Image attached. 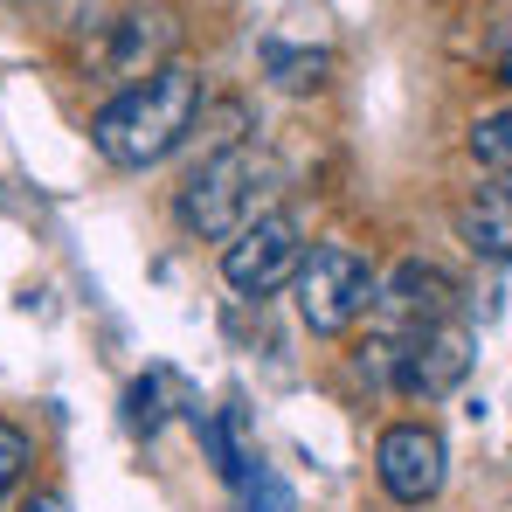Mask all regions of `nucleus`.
Wrapping results in <instances>:
<instances>
[{"mask_svg": "<svg viewBox=\"0 0 512 512\" xmlns=\"http://www.w3.org/2000/svg\"><path fill=\"white\" fill-rule=\"evenodd\" d=\"M374 478L395 506H429L450 478V443L436 423H388L374 436Z\"/></svg>", "mask_w": 512, "mask_h": 512, "instance_id": "423d86ee", "label": "nucleus"}, {"mask_svg": "<svg viewBox=\"0 0 512 512\" xmlns=\"http://www.w3.org/2000/svg\"><path fill=\"white\" fill-rule=\"evenodd\" d=\"M21 512H63V499H56V492H42L35 506H21Z\"/></svg>", "mask_w": 512, "mask_h": 512, "instance_id": "4468645a", "label": "nucleus"}, {"mask_svg": "<svg viewBox=\"0 0 512 512\" xmlns=\"http://www.w3.org/2000/svg\"><path fill=\"white\" fill-rule=\"evenodd\" d=\"M243 512H298V499H291V485H284L277 471L256 464L250 478H243Z\"/></svg>", "mask_w": 512, "mask_h": 512, "instance_id": "f8f14e48", "label": "nucleus"}, {"mask_svg": "<svg viewBox=\"0 0 512 512\" xmlns=\"http://www.w3.org/2000/svg\"><path fill=\"white\" fill-rule=\"evenodd\" d=\"M305 250H312V243H305V222H298L291 208H270V215H256L243 236L222 243V284H229L236 298H277V291L298 284Z\"/></svg>", "mask_w": 512, "mask_h": 512, "instance_id": "39448f33", "label": "nucleus"}, {"mask_svg": "<svg viewBox=\"0 0 512 512\" xmlns=\"http://www.w3.org/2000/svg\"><path fill=\"white\" fill-rule=\"evenodd\" d=\"M270 56V70H277V84L284 90H312V84H326V56H291V49H263Z\"/></svg>", "mask_w": 512, "mask_h": 512, "instance_id": "ddd939ff", "label": "nucleus"}, {"mask_svg": "<svg viewBox=\"0 0 512 512\" xmlns=\"http://www.w3.org/2000/svg\"><path fill=\"white\" fill-rule=\"evenodd\" d=\"M374 312H381V326H388L395 340H402V333H423L436 319H457V277L436 270V263H423V256H409V263H395V270L381 277Z\"/></svg>", "mask_w": 512, "mask_h": 512, "instance_id": "0eeeda50", "label": "nucleus"}, {"mask_svg": "<svg viewBox=\"0 0 512 512\" xmlns=\"http://www.w3.org/2000/svg\"><path fill=\"white\" fill-rule=\"evenodd\" d=\"M277 187H284V167L270 146L256 139H236L222 153H208L201 167L187 173V187L173 194V222L194 236V243H229L243 236L256 215L277 208Z\"/></svg>", "mask_w": 512, "mask_h": 512, "instance_id": "f03ea898", "label": "nucleus"}, {"mask_svg": "<svg viewBox=\"0 0 512 512\" xmlns=\"http://www.w3.org/2000/svg\"><path fill=\"white\" fill-rule=\"evenodd\" d=\"M28 464H35V436H28L21 423H7V416H0V499L28 478Z\"/></svg>", "mask_w": 512, "mask_h": 512, "instance_id": "9b49d317", "label": "nucleus"}, {"mask_svg": "<svg viewBox=\"0 0 512 512\" xmlns=\"http://www.w3.org/2000/svg\"><path fill=\"white\" fill-rule=\"evenodd\" d=\"M506 77H512V49H506Z\"/></svg>", "mask_w": 512, "mask_h": 512, "instance_id": "2eb2a0df", "label": "nucleus"}, {"mask_svg": "<svg viewBox=\"0 0 512 512\" xmlns=\"http://www.w3.org/2000/svg\"><path fill=\"white\" fill-rule=\"evenodd\" d=\"M201 104H208V77L194 63H167V70H153V77H139V84H125L118 97L97 104L90 146H97V160H111L125 173L160 167L173 146L194 132Z\"/></svg>", "mask_w": 512, "mask_h": 512, "instance_id": "f257e3e1", "label": "nucleus"}, {"mask_svg": "<svg viewBox=\"0 0 512 512\" xmlns=\"http://www.w3.org/2000/svg\"><path fill=\"white\" fill-rule=\"evenodd\" d=\"M471 160L478 167H492V173H512V104H499V111H485L478 125H471Z\"/></svg>", "mask_w": 512, "mask_h": 512, "instance_id": "9d476101", "label": "nucleus"}, {"mask_svg": "<svg viewBox=\"0 0 512 512\" xmlns=\"http://www.w3.org/2000/svg\"><path fill=\"white\" fill-rule=\"evenodd\" d=\"M381 374L409 395V402H443L464 388L471 360H478V333L464 319H436L423 333H402V340H381Z\"/></svg>", "mask_w": 512, "mask_h": 512, "instance_id": "20e7f679", "label": "nucleus"}, {"mask_svg": "<svg viewBox=\"0 0 512 512\" xmlns=\"http://www.w3.org/2000/svg\"><path fill=\"white\" fill-rule=\"evenodd\" d=\"M173 42H180V21L173 14H125L118 21V42L104 49V70L111 77H125V84H139V77H153V70H167L173 63Z\"/></svg>", "mask_w": 512, "mask_h": 512, "instance_id": "6e6552de", "label": "nucleus"}, {"mask_svg": "<svg viewBox=\"0 0 512 512\" xmlns=\"http://www.w3.org/2000/svg\"><path fill=\"white\" fill-rule=\"evenodd\" d=\"M374 291H381V270H374V256L353 250V243H312L305 263H298V284H291L298 319H305V333H319V340L353 333V326L374 312Z\"/></svg>", "mask_w": 512, "mask_h": 512, "instance_id": "7ed1b4c3", "label": "nucleus"}, {"mask_svg": "<svg viewBox=\"0 0 512 512\" xmlns=\"http://www.w3.org/2000/svg\"><path fill=\"white\" fill-rule=\"evenodd\" d=\"M457 236L485 263H512V180H492L471 201H457Z\"/></svg>", "mask_w": 512, "mask_h": 512, "instance_id": "1a4fd4ad", "label": "nucleus"}]
</instances>
